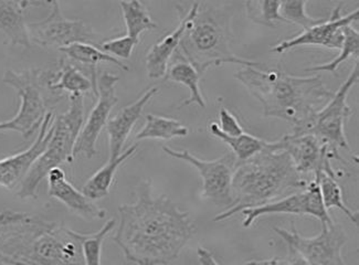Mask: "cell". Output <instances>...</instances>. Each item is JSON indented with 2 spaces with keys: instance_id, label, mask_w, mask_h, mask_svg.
Listing matches in <instances>:
<instances>
[{
  "instance_id": "obj_34",
  "label": "cell",
  "mask_w": 359,
  "mask_h": 265,
  "mask_svg": "<svg viewBox=\"0 0 359 265\" xmlns=\"http://www.w3.org/2000/svg\"><path fill=\"white\" fill-rule=\"evenodd\" d=\"M219 121H220V124L218 125L219 128L226 135L239 136L245 132L237 117L234 116L226 107H222L219 111Z\"/></svg>"
},
{
  "instance_id": "obj_18",
  "label": "cell",
  "mask_w": 359,
  "mask_h": 265,
  "mask_svg": "<svg viewBox=\"0 0 359 265\" xmlns=\"http://www.w3.org/2000/svg\"><path fill=\"white\" fill-rule=\"evenodd\" d=\"M40 79L43 88L50 93L68 92L70 95L92 93L95 97L99 95L97 88H94L92 81L83 70L65 57L60 59L57 70H41Z\"/></svg>"
},
{
  "instance_id": "obj_6",
  "label": "cell",
  "mask_w": 359,
  "mask_h": 265,
  "mask_svg": "<svg viewBox=\"0 0 359 265\" xmlns=\"http://www.w3.org/2000/svg\"><path fill=\"white\" fill-rule=\"evenodd\" d=\"M69 102L68 111L55 115L53 136L47 149L36 159L17 191L20 199H36L38 187L48 174L53 169L74 161L73 151L84 124L83 95H70Z\"/></svg>"
},
{
  "instance_id": "obj_32",
  "label": "cell",
  "mask_w": 359,
  "mask_h": 265,
  "mask_svg": "<svg viewBox=\"0 0 359 265\" xmlns=\"http://www.w3.org/2000/svg\"><path fill=\"white\" fill-rule=\"evenodd\" d=\"M114 226L115 220L111 219L105 222L104 226L97 233L86 234L83 243L86 265H101L102 245L107 234L114 229Z\"/></svg>"
},
{
  "instance_id": "obj_3",
  "label": "cell",
  "mask_w": 359,
  "mask_h": 265,
  "mask_svg": "<svg viewBox=\"0 0 359 265\" xmlns=\"http://www.w3.org/2000/svg\"><path fill=\"white\" fill-rule=\"evenodd\" d=\"M234 78L260 102L264 116L289 123L293 134L309 132L318 113L334 95L320 76H294L245 67Z\"/></svg>"
},
{
  "instance_id": "obj_1",
  "label": "cell",
  "mask_w": 359,
  "mask_h": 265,
  "mask_svg": "<svg viewBox=\"0 0 359 265\" xmlns=\"http://www.w3.org/2000/svg\"><path fill=\"white\" fill-rule=\"evenodd\" d=\"M135 203L118 207L120 226L113 241L126 260L137 265H167L180 257L195 233L189 213L167 196L154 197L151 180L136 189Z\"/></svg>"
},
{
  "instance_id": "obj_36",
  "label": "cell",
  "mask_w": 359,
  "mask_h": 265,
  "mask_svg": "<svg viewBox=\"0 0 359 265\" xmlns=\"http://www.w3.org/2000/svg\"><path fill=\"white\" fill-rule=\"evenodd\" d=\"M289 247V250H287L289 252H287V261L289 265H310L307 263V261L305 260L304 257L297 252V250L291 247Z\"/></svg>"
},
{
  "instance_id": "obj_33",
  "label": "cell",
  "mask_w": 359,
  "mask_h": 265,
  "mask_svg": "<svg viewBox=\"0 0 359 265\" xmlns=\"http://www.w3.org/2000/svg\"><path fill=\"white\" fill-rule=\"evenodd\" d=\"M138 43H140V40L132 39L130 36H124L101 42L99 49L116 59L121 57V59L128 60L133 53L134 48Z\"/></svg>"
},
{
  "instance_id": "obj_27",
  "label": "cell",
  "mask_w": 359,
  "mask_h": 265,
  "mask_svg": "<svg viewBox=\"0 0 359 265\" xmlns=\"http://www.w3.org/2000/svg\"><path fill=\"white\" fill-rule=\"evenodd\" d=\"M121 11L126 21V36L132 39L140 40V36L147 30H154L157 25L154 22L145 5L138 0L121 1Z\"/></svg>"
},
{
  "instance_id": "obj_23",
  "label": "cell",
  "mask_w": 359,
  "mask_h": 265,
  "mask_svg": "<svg viewBox=\"0 0 359 265\" xmlns=\"http://www.w3.org/2000/svg\"><path fill=\"white\" fill-rule=\"evenodd\" d=\"M136 151L137 144L130 146V149L123 151L117 158L109 159L107 164L100 168L95 174L92 175L89 180L84 184L82 193L93 201H100L102 198L109 196L117 169L133 156Z\"/></svg>"
},
{
  "instance_id": "obj_11",
  "label": "cell",
  "mask_w": 359,
  "mask_h": 265,
  "mask_svg": "<svg viewBox=\"0 0 359 265\" xmlns=\"http://www.w3.org/2000/svg\"><path fill=\"white\" fill-rule=\"evenodd\" d=\"M273 230L287 247L297 250L310 265H346L341 257V249L348 238L336 222L331 226H322V232L313 238L301 236L293 224L290 231L278 226Z\"/></svg>"
},
{
  "instance_id": "obj_8",
  "label": "cell",
  "mask_w": 359,
  "mask_h": 265,
  "mask_svg": "<svg viewBox=\"0 0 359 265\" xmlns=\"http://www.w3.org/2000/svg\"><path fill=\"white\" fill-rule=\"evenodd\" d=\"M359 78V64L357 61L347 80L334 93L327 104L320 109L315 117L310 134L316 136L322 143L326 144L333 154L336 161L345 163L339 154V149L351 151V146L345 135V123L353 114L351 107L347 104V97L351 88L357 83Z\"/></svg>"
},
{
  "instance_id": "obj_10",
  "label": "cell",
  "mask_w": 359,
  "mask_h": 265,
  "mask_svg": "<svg viewBox=\"0 0 359 265\" xmlns=\"http://www.w3.org/2000/svg\"><path fill=\"white\" fill-rule=\"evenodd\" d=\"M163 151L197 169L203 179L201 197L203 199L226 210L231 207L232 177L238 163L233 154H226L215 161H203L188 151H175L168 146H163Z\"/></svg>"
},
{
  "instance_id": "obj_31",
  "label": "cell",
  "mask_w": 359,
  "mask_h": 265,
  "mask_svg": "<svg viewBox=\"0 0 359 265\" xmlns=\"http://www.w3.org/2000/svg\"><path fill=\"white\" fill-rule=\"evenodd\" d=\"M306 1H282L280 7V13L287 24H295L302 27L303 30L316 26L325 19L312 18L306 13Z\"/></svg>"
},
{
  "instance_id": "obj_28",
  "label": "cell",
  "mask_w": 359,
  "mask_h": 265,
  "mask_svg": "<svg viewBox=\"0 0 359 265\" xmlns=\"http://www.w3.org/2000/svg\"><path fill=\"white\" fill-rule=\"evenodd\" d=\"M314 179L318 182L322 201L326 210L332 208L339 209L353 224L358 226V212L347 207L343 199V191L339 187V182H336V178L322 172L315 177Z\"/></svg>"
},
{
  "instance_id": "obj_2",
  "label": "cell",
  "mask_w": 359,
  "mask_h": 265,
  "mask_svg": "<svg viewBox=\"0 0 359 265\" xmlns=\"http://www.w3.org/2000/svg\"><path fill=\"white\" fill-rule=\"evenodd\" d=\"M86 238L28 213L0 212V263L5 265H86Z\"/></svg>"
},
{
  "instance_id": "obj_12",
  "label": "cell",
  "mask_w": 359,
  "mask_h": 265,
  "mask_svg": "<svg viewBox=\"0 0 359 265\" xmlns=\"http://www.w3.org/2000/svg\"><path fill=\"white\" fill-rule=\"evenodd\" d=\"M271 149L283 151L289 155L297 172L303 177L312 175L315 177L324 174L336 178L332 166L335 159L326 144L322 143L316 136L304 134H287L278 141L270 142Z\"/></svg>"
},
{
  "instance_id": "obj_20",
  "label": "cell",
  "mask_w": 359,
  "mask_h": 265,
  "mask_svg": "<svg viewBox=\"0 0 359 265\" xmlns=\"http://www.w3.org/2000/svg\"><path fill=\"white\" fill-rule=\"evenodd\" d=\"M40 5L36 1H0V32L11 46L32 47L25 13L29 7Z\"/></svg>"
},
{
  "instance_id": "obj_17",
  "label": "cell",
  "mask_w": 359,
  "mask_h": 265,
  "mask_svg": "<svg viewBox=\"0 0 359 265\" xmlns=\"http://www.w3.org/2000/svg\"><path fill=\"white\" fill-rule=\"evenodd\" d=\"M47 178L49 184L48 193L50 197L60 201L71 212L86 220L103 219L107 216L104 209L100 208L95 201L86 197L82 191L71 185L62 169H53L48 174Z\"/></svg>"
},
{
  "instance_id": "obj_15",
  "label": "cell",
  "mask_w": 359,
  "mask_h": 265,
  "mask_svg": "<svg viewBox=\"0 0 359 265\" xmlns=\"http://www.w3.org/2000/svg\"><path fill=\"white\" fill-rule=\"evenodd\" d=\"M343 4L336 6L327 20H323L316 26L304 30L302 34L293 36L292 39L284 40L274 46L271 51L282 55L293 48L302 46H316V47L337 49L341 48L344 41L343 28L351 26L358 20L359 11H351L346 16H341Z\"/></svg>"
},
{
  "instance_id": "obj_26",
  "label": "cell",
  "mask_w": 359,
  "mask_h": 265,
  "mask_svg": "<svg viewBox=\"0 0 359 265\" xmlns=\"http://www.w3.org/2000/svg\"><path fill=\"white\" fill-rule=\"evenodd\" d=\"M211 135L226 143L231 149L232 154L237 158L238 163L252 158L262 149H266L269 142L255 137V136L243 132L239 136H229L222 132L217 123H211L209 126Z\"/></svg>"
},
{
  "instance_id": "obj_37",
  "label": "cell",
  "mask_w": 359,
  "mask_h": 265,
  "mask_svg": "<svg viewBox=\"0 0 359 265\" xmlns=\"http://www.w3.org/2000/svg\"><path fill=\"white\" fill-rule=\"evenodd\" d=\"M243 265H289V263L287 260H283L280 257H273V259H268V260L249 261Z\"/></svg>"
},
{
  "instance_id": "obj_22",
  "label": "cell",
  "mask_w": 359,
  "mask_h": 265,
  "mask_svg": "<svg viewBox=\"0 0 359 265\" xmlns=\"http://www.w3.org/2000/svg\"><path fill=\"white\" fill-rule=\"evenodd\" d=\"M63 55H67L68 60L74 64L81 65L88 72V76L92 81L94 88H97V65L100 63H111L115 64L123 71H130L128 65L112 55H107L100 50L97 46L89 43H74L69 47L59 50ZM78 65V67H79Z\"/></svg>"
},
{
  "instance_id": "obj_29",
  "label": "cell",
  "mask_w": 359,
  "mask_h": 265,
  "mask_svg": "<svg viewBox=\"0 0 359 265\" xmlns=\"http://www.w3.org/2000/svg\"><path fill=\"white\" fill-rule=\"evenodd\" d=\"M344 41L341 48L339 49V55L334 57L330 62L322 63L320 65H315L306 69L310 72H330L334 76H339L337 70L339 65L345 61L348 60L351 57H358L359 53V34L356 29L351 26L344 27Z\"/></svg>"
},
{
  "instance_id": "obj_35",
  "label": "cell",
  "mask_w": 359,
  "mask_h": 265,
  "mask_svg": "<svg viewBox=\"0 0 359 265\" xmlns=\"http://www.w3.org/2000/svg\"><path fill=\"white\" fill-rule=\"evenodd\" d=\"M197 255L201 265H220L215 260L212 253L205 247H198Z\"/></svg>"
},
{
  "instance_id": "obj_24",
  "label": "cell",
  "mask_w": 359,
  "mask_h": 265,
  "mask_svg": "<svg viewBox=\"0 0 359 265\" xmlns=\"http://www.w3.org/2000/svg\"><path fill=\"white\" fill-rule=\"evenodd\" d=\"M178 60L175 61L170 68L167 69L166 80L172 81L175 83L182 84L189 90L190 95L186 101L182 102L180 107L188 105L197 104L201 109H206V102L201 94L199 81L201 76L196 71L193 65L190 64L185 57L178 53Z\"/></svg>"
},
{
  "instance_id": "obj_14",
  "label": "cell",
  "mask_w": 359,
  "mask_h": 265,
  "mask_svg": "<svg viewBox=\"0 0 359 265\" xmlns=\"http://www.w3.org/2000/svg\"><path fill=\"white\" fill-rule=\"evenodd\" d=\"M120 81L118 76L109 72H103L97 79V103L90 112L86 124H83L80 135L76 140L73 156L82 154L86 158H92L97 155V142L103 128L107 126L109 114L113 107L117 104L118 97L115 91V86Z\"/></svg>"
},
{
  "instance_id": "obj_21",
  "label": "cell",
  "mask_w": 359,
  "mask_h": 265,
  "mask_svg": "<svg viewBox=\"0 0 359 265\" xmlns=\"http://www.w3.org/2000/svg\"><path fill=\"white\" fill-rule=\"evenodd\" d=\"M176 9L180 18L177 28L166 34L161 41L153 44L146 55V70L149 79L157 80L166 76L170 59L180 48V40L185 32V18L182 16L180 6H176Z\"/></svg>"
},
{
  "instance_id": "obj_4",
  "label": "cell",
  "mask_w": 359,
  "mask_h": 265,
  "mask_svg": "<svg viewBox=\"0 0 359 265\" xmlns=\"http://www.w3.org/2000/svg\"><path fill=\"white\" fill-rule=\"evenodd\" d=\"M309 182L299 175L285 151L266 149L252 158L237 163L231 182L232 205L215 217V222L231 218L245 209L258 208L302 191Z\"/></svg>"
},
{
  "instance_id": "obj_5",
  "label": "cell",
  "mask_w": 359,
  "mask_h": 265,
  "mask_svg": "<svg viewBox=\"0 0 359 265\" xmlns=\"http://www.w3.org/2000/svg\"><path fill=\"white\" fill-rule=\"evenodd\" d=\"M180 8L185 18V32L178 53L201 76L211 67L226 63L263 68L260 63L237 57L232 51L230 22L233 13L230 6L195 3L188 11L182 6Z\"/></svg>"
},
{
  "instance_id": "obj_19",
  "label": "cell",
  "mask_w": 359,
  "mask_h": 265,
  "mask_svg": "<svg viewBox=\"0 0 359 265\" xmlns=\"http://www.w3.org/2000/svg\"><path fill=\"white\" fill-rule=\"evenodd\" d=\"M158 91L156 86L149 88L137 101L123 107L114 117L109 118L105 126L109 134V159L117 158L122 154L123 146L128 141L134 125L141 118L144 107Z\"/></svg>"
},
{
  "instance_id": "obj_30",
  "label": "cell",
  "mask_w": 359,
  "mask_h": 265,
  "mask_svg": "<svg viewBox=\"0 0 359 265\" xmlns=\"http://www.w3.org/2000/svg\"><path fill=\"white\" fill-rule=\"evenodd\" d=\"M282 1L280 0H266V1H248L245 3L248 17L261 26L276 28L278 22H284L283 17L280 13Z\"/></svg>"
},
{
  "instance_id": "obj_38",
  "label": "cell",
  "mask_w": 359,
  "mask_h": 265,
  "mask_svg": "<svg viewBox=\"0 0 359 265\" xmlns=\"http://www.w3.org/2000/svg\"><path fill=\"white\" fill-rule=\"evenodd\" d=\"M0 265H5V264H3V263H0Z\"/></svg>"
},
{
  "instance_id": "obj_13",
  "label": "cell",
  "mask_w": 359,
  "mask_h": 265,
  "mask_svg": "<svg viewBox=\"0 0 359 265\" xmlns=\"http://www.w3.org/2000/svg\"><path fill=\"white\" fill-rule=\"evenodd\" d=\"M243 226L250 228L257 219L268 215H297V216H312L320 221L322 226H331L333 219L324 207L320 196V187L316 180L309 182L304 190L281 198L273 203L261 205L258 208L245 209Z\"/></svg>"
},
{
  "instance_id": "obj_9",
  "label": "cell",
  "mask_w": 359,
  "mask_h": 265,
  "mask_svg": "<svg viewBox=\"0 0 359 265\" xmlns=\"http://www.w3.org/2000/svg\"><path fill=\"white\" fill-rule=\"evenodd\" d=\"M51 13L47 18L28 24L32 43L45 48L63 49L74 43L95 44L99 47L101 36L80 19L63 16L57 1H51Z\"/></svg>"
},
{
  "instance_id": "obj_25",
  "label": "cell",
  "mask_w": 359,
  "mask_h": 265,
  "mask_svg": "<svg viewBox=\"0 0 359 265\" xmlns=\"http://www.w3.org/2000/svg\"><path fill=\"white\" fill-rule=\"evenodd\" d=\"M189 130L180 121L157 115H146L144 128L136 134V141L143 140H164L168 141L175 137H185Z\"/></svg>"
},
{
  "instance_id": "obj_7",
  "label": "cell",
  "mask_w": 359,
  "mask_h": 265,
  "mask_svg": "<svg viewBox=\"0 0 359 265\" xmlns=\"http://www.w3.org/2000/svg\"><path fill=\"white\" fill-rule=\"evenodd\" d=\"M40 73L39 69L6 71L3 82L16 91L20 104L13 118L0 122V130H13L24 138H29L40 130L49 113Z\"/></svg>"
},
{
  "instance_id": "obj_16",
  "label": "cell",
  "mask_w": 359,
  "mask_h": 265,
  "mask_svg": "<svg viewBox=\"0 0 359 265\" xmlns=\"http://www.w3.org/2000/svg\"><path fill=\"white\" fill-rule=\"evenodd\" d=\"M55 115L49 112L42 122L38 135L32 145L21 153L0 159V187L8 190L20 188L30 169L36 159L41 156L47 149L53 132Z\"/></svg>"
}]
</instances>
